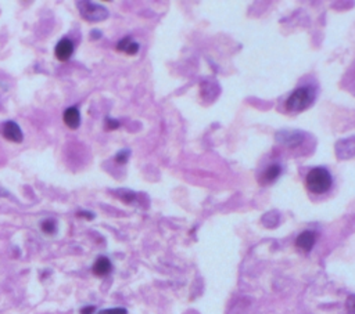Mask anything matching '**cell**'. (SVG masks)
I'll use <instances>...</instances> for the list:
<instances>
[{
  "label": "cell",
  "mask_w": 355,
  "mask_h": 314,
  "mask_svg": "<svg viewBox=\"0 0 355 314\" xmlns=\"http://www.w3.org/2000/svg\"><path fill=\"white\" fill-rule=\"evenodd\" d=\"M305 184L308 187V190L314 194H325L330 190V187L333 184V179L326 169L315 167L307 174Z\"/></svg>",
  "instance_id": "1"
},
{
  "label": "cell",
  "mask_w": 355,
  "mask_h": 314,
  "mask_svg": "<svg viewBox=\"0 0 355 314\" xmlns=\"http://www.w3.org/2000/svg\"><path fill=\"white\" fill-rule=\"evenodd\" d=\"M314 98H315L314 90L310 89V87H300L296 91H293L290 97L287 98L286 107L290 111L298 112V111H303L307 107H310L314 101Z\"/></svg>",
  "instance_id": "2"
},
{
  "label": "cell",
  "mask_w": 355,
  "mask_h": 314,
  "mask_svg": "<svg viewBox=\"0 0 355 314\" xmlns=\"http://www.w3.org/2000/svg\"><path fill=\"white\" fill-rule=\"evenodd\" d=\"M79 14L82 15V18L89 21V22H99L104 21L109 17V10L102 4H97L95 1H86L81 0L77 3Z\"/></svg>",
  "instance_id": "3"
},
{
  "label": "cell",
  "mask_w": 355,
  "mask_h": 314,
  "mask_svg": "<svg viewBox=\"0 0 355 314\" xmlns=\"http://www.w3.org/2000/svg\"><path fill=\"white\" fill-rule=\"evenodd\" d=\"M276 139L279 143H282L287 147H297L298 144H301L304 141V135L301 132L284 130V132H279Z\"/></svg>",
  "instance_id": "4"
},
{
  "label": "cell",
  "mask_w": 355,
  "mask_h": 314,
  "mask_svg": "<svg viewBox=\"0 0 355 314\" xmlns=\"http://www.w3.org/2000/svg\"><path fill=\"white\" fill-rule=\"evenodd\" d=\"M1 135H3L4 139L14 141V143H19V141H22V139H24V135H22V132H21L18 125L15 122H11V121L3 123V126H1Z\"/></svg>",
  "instance_id": "5"
},
{
  "label": "cell",
  "mask_w": 355,
  "mask_h": 314,
  "mask_svg": "<svg viewBox=\"0 0 355 314\" xmlns=\"http://www.w3.org/2000/svg\"><path fill=\"white\" fill-rule=\"evenodd\" d=\"M74 53V43L68 38L61 39L54 49V54L60 61H67Z\"/></svg>",
  "instance_id": "6"
},
{
  "label": "cell",
  "mask_w": 355,
  "mask_h": 314,
  "mask_svg": "<svg viewBox=\"0 0 355 314\" xmlns=\"http://www.w3.org/2000/svg\"><path fill=\"white\" fill-rule=\"evenodd\" d=\"M337 150V157L339 158H351L355 157V137L354 139H346L337 143L336 146Z\"/></svg>",
  "instance_id": "7"
},
{
  "label": "cell",
  "mask_w": 355,
  "mask_h": 314,
  "mask_svg": "<svg viewBox=\"0 0 355 314\" xmlns=\"http://www.w3.org/2000/svg\"><path fill=\"white\" fill-rule=\"evenodd\" d=\"M315 239H317V237H315V234H314L312 231H304V233H301V234L298 236L296 245H297L300 249L305 250V252H310V250L314 248V245H315Z\"/></svg>",
  "instance_id": "8"
},
{
  "label": "cell",
  "mask_w": 355,
  "mask_h": 314,
  "mask_svg": "<svg viewBox=\"0 0 355 314\" xmlns=\"http://www.w3.org/2000/svg\"><path fill=\"white\" fill-rule=\"evenodd\" d=\"M64 123L71 129H77L81 125V112L77 107H70L64 111Z\"/></svg>",
  "instance_id": "9"
},
{
  "label": "cell",
  "mask_w": 355,
  "mask_h": 314,
  "mask_svg": "<svg viewBox=\"0 0 355 314\" xmlns=\"http://www.w3.org/2000/svg\"><path fill=\"white\" fill-rule=\"evenodd\" d=\"M111 269H113V264H111V262L107 257L104 256L99 257L95 262V264H93V273L99 277L107 276L111 271Z\"/></svg>",
  "instance_id": "10"
},
{
  "label": "cell",
  "mask_w": 355,
  "mask_h": 314,
  "mask_svg": "<svg viewBox=\"0 0 355 314\" xmlns=\"http://www.w3.org/2000/svg\"><path fill=\"white\" fill-rule=\"evenodd\" d=\"M117 49L119 52H125L128 53V54H136L137 50H139V45L132 38H123L118 42Z\"/></svg>",
  "instance_id": "11"
},
{
  "label": "cell",
  "mask_w": 355,
  "mask_h": 314,
  "mask_svg": "<svg viewBox=\"0 0 355 314\" xmlns=\"http://www.w3.org/2000/svg\"><path fill=\"white\" fill-rule=\"evenodd\" d=\"M40 229L45 234H49V236H53L56 231H57V225L53 219H46L45 222H42L40 225Z\"/></svg>",
  "instance_id": "12"
},
{
  "label": "cell",
  "mask_w": 355,
  "mask_h": 314,
  "mask_svg": "<svg viewBox=\"0 0 355 314\" xmlns=\"http://www.w3.org/2000/svg\"><path fill=\"white\" fill-rule=\"evenodd\" d=\"M280 174V166L279 165H272L264 172V177L266 181H273L276 180Z\"/></svg>",
  "instance_id": "13"
},
{
  "label": "cell",
  "mask_w": 355,
  "mask_h": 314,
  "mask_svg": "<svg viewBox=\"0 0 355 314\" xmlns=\"http://www.w3.org/2000/svg\"><path fill=\"white\" fill-rule=\"evenodd\" d=\"M346 308H347V313L355 314V295H350L347 302H346Z\"/></svg>",
  "instance_id": "14"
},
{
  "label": "cell",
  "mask_w": 355,
  "mask_h": 314,
  "mask_svg": "<svg viewBox=\"0 0 355 314\" xmlns=\"http://www.w3.org/2000/svg\"><path fill=\"white\" fill-rule=\"evenodd\" d=\"M99 314H128V312H126V309L114 308V309H106V310H102Z\"/></svg>",
  "instance_id": "15"
},
{
  "label": "cell",
  "mask_w": 355,
  "mask_h": 314,
  "mask_svg": "<svg viewBox=\"0 0 355 314\" xmlns=\"http://www.w3.org/2000/svg\"><path fill=\"white\" fill-rule=\"evenodd\" d=\"M128 157H129V151L128 150H123V151H121V153H118V155H117V162H119V163H123V162H126V159H128Z\"/></svg>",
  "instance_id": "16"
},
{
  "label": "cell",
  "mask_w": 355,
  "mask_h": 314,
  "mask_svg": "<svg viewBox=\"0 0 355 314\" xmlns=\"http://www.w3.org/2000/svg\"><path fill=\"white\" fill-rule=\"evenodd\" d=\"M106 125H107V129H116L119 126V123L117 122V121H113L111 118H107V121H106Z\"/></svg>",
  "instance_id": "17"
},
{
  "label": "cell",
  "mask_w": 355,
  "mask_h": 314,
  "mask_svg": "<svg viewBox=\"0 0 355 314\" xmlns=\"http://www.w3.org/2000/svg\"><path fill=\"white\" fill-rule=\"evenodd\" d=\"M95 312V306H89V308H85L81 310V314H93Z\"/></svg>",
  "instance_id": "18"
},
{
  "label": "cell",
  "mask_w": 355,
  "mask_h": 314,
  "mask_svg": "<svg viewBox=\"0 0 355 314\" xmlns=\"http://www.w3.org/2000/svg\"><path fill=\"white\" fill-rule=\"evenodd\" d=\"M79 216H85L86 219L95 218V216H93V213H88V212H81V213H79Z\"/></svg>",
  "instance_id": "19"
},
{
  "label": "cell",
  "mask_w": 355,
  "mask_h": 314,
  "mask_svg": "<svg viewBox=\"0 0 355 314\" xmlns=\"http://www.w3.org/2000/svg\"><path fill=\"white\" fill-rule=\"evenodd\" d=\"M0 195H1V197H6V195H8V192L4 191V190H1V188H0Z\"/></svg>",
  "instance_id": "20"
}]
</instances>
